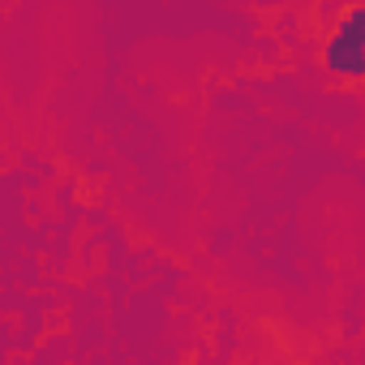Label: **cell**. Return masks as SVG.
<instances>
[{"mask_svg": "<svg viewBox=\"0 0 365 365\" xmlns=\"http://www.w3.org/2000/svg\"><path fill=\"white\" fill-rule=\"evenodd\" d=\"M322 65L331 78L344 82L365 78V5H348V14L335 22L331 39L322 43Z\"/></svg>", "mask_w": 365, "mask_h": 365, "instance_id": "cell-1", "label": "cell"}]
</instances>
